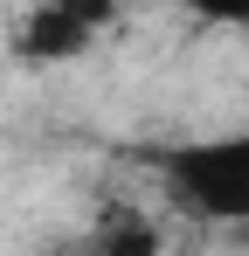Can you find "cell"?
Segmentation results:
<instances>
[{
	"mask_svg": "<svg viewBox=\"0 0 249 256\" xmlns=\"http://www.w3.org/2000/svg\"><path fill=\"white\" fill-rule=\"evenodd\" d=\"M160 180L187 214L214 228H249V132H214L160 152Z\"/></svg>",
	"mask_w": 249,
	"mask_h": 256,
	"instance_id": "1",
	"label": "cell"
},
{
	"mask_svg": "<svg viewBox=\"0 0 249 256\" xmlns=\"http://www.w3.org/2000/svg\"><path fill=\"white\" fill-rule=\"evenodd\" d=\"M111 28V7H35L21 21V56L28 62H70Z\"/></svg>",
	"mask_w": 249,
	"mask_h": 256,
	"instance_id": "2",
	"label": "cell"
},
{
	"mask_svg": "<svg viewBox=\"0 0 249 256\" xmlns=\"http://www.w3.org/2000/svg\"><path fill=\"white\" fill-rule=\"evenodd\" d=\"M160 228L146 222L138 208H104L97 228H90V256H160Z\"/></svg>",
	"mask_w": 249,
	"mask_h": 256,
	"instance_id": "3",
	"label": "cell"
}]
</instances>
